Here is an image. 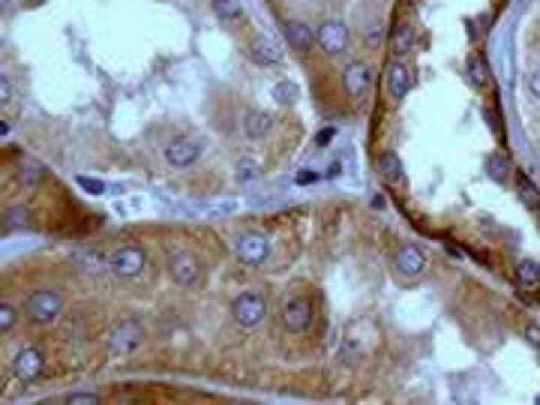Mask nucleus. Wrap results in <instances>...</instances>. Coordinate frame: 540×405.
Masks as SVG:
<instances>
[{"instance_id":"obj_1","label":"nucleus","mask_w":540,"mask_h":405,"mask_svg":"<svg viewBox=\"0 0 540 405\" xmlns=\"http://www.w3.org/2000/svg\"><path fill=\"white\" fill-rule=\"evenodd\" d=\"M264 315H267V303L258 291H240V295L231 300V319L246 330L258 328V324L264 321Z\"/></svg>"},{"instance_id":"obj_2","label":"nucleus","mask_w":540,"mask_h":405,"mask_svg":"<svg viewBox=\"0 0 540 405\" xmlns=\"http://www.w3.org/2000/svg\"><path fill=\"white\" fill-rule=\"evenodd\" d=\"M60 307H63L60 295H58V291H49V288L33 291V295L25 300L27 319H30V321H37V324H51V321L60 315Z\"/></svg>"},{"instance_id":"obj_3","label":"nucleus","mask_w":540,"mask_h":405,"mask_svg":"<svg viewBox=\"0 0 540 405\" xmlns=\"http://www.w3.org/2000/svg\"><path fill=\"white\" fill-rule=\"evenodd\" d=\"M141 342H144V330H141L139 321H120V324H115V330L108 333V348H111V354H117V357L132 354Z\"/></svg>"},{"instance_id":"obj_4","label":"nucleus","mask_w":540,"mask_h":405,"mask_svg":"<svg viewBox=\"0 0 540 405\" xmlns=\"http://www.w3.org/2000/svg\"><path fill=\"white\" fill-rule=\"evenodd\" d=\"M108 267H111V274H117L123 279L139 276L144 270V250L141 246H120V250L108 255Z\"/></svg>"},{"instance_id":"obj_5","label":"nucleus","mask_w":540,"mask_h":405,"mask_svg":"<svg viewBox=\"0 0 540 405\" xmlns=\"http://www.w3.org/2000/svg\"><path fill=\"white\" fill-rule=\"evenodd\" d=\"M315 42H319L328 54H342L348 49V27H345V21L328 18L319 30H315Z\"/></svg>"},{"instance_id":"obj_6","label":"nucleus","mask_w":540,"mask_h":405,"mask_svg":"<svg viewBox=\"0 0 540 405\" xmlns=\"http://www.w3.org/2000/svg\"><path fill=\"white\" fill-rule=\"evenodd\" d=\"M267 255H270V240H267V234H262V231H250V234H243V238L238 240V258H240L243 264L258 267V264H264V262H267Z\"/></svg>"},{"instance_id":"obj_7","label":"nucleus","mask_w":540,"mask_h":405,"mask_svg":"<svg viewBox=\"0 0 540 405\" xmlns=\"http://www.w3.org/2000/svg\"><path fill=\"white\" fill-rule=\"evenodd\" d=\"M283 324H285V330H291V333L309 330V324H312V307H309V300L300 297V295L288 297L285 307H283Z\"/></svg>"},{"instance_id":"obj_8","label":"nucleus","mask_w":540,"mask_h":405,"mask_svg":"<svg viewBox=\"0 0 540 405\" xmlns=\"http://www.w3.org/2000/svg\"><path fill=\"white\" fill-rule=\"evenodd\" d=\"M201 156V141L195 139H174L165 144V162L172 168H189Z\"/></svg>"},{"instance_id":"obj_9","label":"nucleus","mask_w":540,"mask_h":405,"mask_svg":"<svg viewBox=\"0 0 540 405\" xmlns=\"http://www.w3.org/2000/svg\"><path fill=\"white\" fill-rule=\"evenodd\" d=\"M393 264H397V270L402 276H420L426 264H430V258H426V252L420 250V246H414V243H405L397 250V255H393Z\"/></svg>"},{"instance_id":"obj_10","label":"nucleus","mask_w":540,"mask_h":405,"mask_svg":"<svg viewBox=\"0 0 540 405\" xmlns=\"http://www.w3.org/2000/svg\"><path fill=\"white\" fill-rule=\"evenodd\" d=\"M385 84H387V96L393 99V103H399V99L409 96L414 78H411L409 66H405L402 60H393V63L387 66V72H385Z\"/></svg>"},{"instance_id":"obj_11","label":"nucleus","mask_w":540,"mask_h":405,"mask_svg":"<svg viewBox=\"0 0 540 405\" xmlns=\"http://www.w3.org/2000/svg\"><path fill=\"white\" fill-rule=\"evenodd\" d=\"M342 82H345V90H348V96H354L360 99L369 90V84H373V70L364 63V60H352L342 70Z\"/></svg>"},{"instance_id":"obj_12","label":"nucleus","mask_w":540,"mask_h":405,"mask_svg":"<svg viewBox=\"0 0 540 405\" xmlns=\"http://www.w3.org/2000/svg\"><path fill=\"white\" fill-rule=\"evenodd\" d=\"M13 369H15V375L21 381H33V378L42 375L45 357H42L39 348H21V352L15 354V360H13Z\"/></svg>"},{"instance_id":"obj_13","label":"nucleus","mask_w":540,"mask_h":405,"mask_svg":"<svg viewBox=\"0 0 540 405\" xmlns=\"http://www.w3.org/2000/svg\"><path fill=\"white\" fill-rule=\"evenodd\" d=\"M168 270H172V276H174V283L177 285H195L198 283V276H201V267L193 255H186V252H177L172 255V262H168Z\"/></svg>"},{"instance_id":"obj_14","label":"nucleus","mask_w":540,"mask_h":405,"mask_svg":"<svg viewBox=\"0 0 540 405\" xmlns=\"http://www.w3.org/2000/svg\"><path fill=\"white\" fill-rule=\"evenodd\" d=\"M283 33H285L291 49H297V51H309L312 42H315V33L309 30V25H303V21H297V18H288L283 25Z\"/></svg>"},{"instance_id":"obj_15","label":"nucleus","mask_w":540,"mask_h":405,"mask_svg":"<svg viewBox=\"0 0 540 405\" xmlns=\"http://www.w3.org/2000/svg\"><path fill=\"white\" fill-rule=\"evenodd\" d=\"M274 129V115H267V111H246L243 115V135L246 139H264V135Z\"/></svg>"},{"instance_id":"obj_16","label":"nucleus","mask_w":540,"mask_h":405,"mask_svg":"<svg viewBox=\"0 0 540 405\" xmlns=\"http://www.w3.org/2000/svg\"><path fill=\"white\" fill-rule=\"evenodd\" d=\"M375 168H378V174L387 180V184H405V172H402V160L397 156V150H385V153H378V160H375Z\"/></svg>"},{"instance_id":"obj_17","label":"nucleus","mask_w":540,"mask_h":405,"mask_svg":"<svg viewBox=\"0 0 540 405\" xmlns=\"http://www.w3.org/2000/svg\"><path fill=\"white\" fill-rule=\"evenodd\" d=\"M250 58H252L258 66H274V63H279V58H283V49H279L274 39L258 37V39H252V45H250Z\"/></svg>"},{"instance_id":"obj_18","label":"nucleus","mask_w":540,"mask_h":405,"mask_svg":"<svg viewBox=\"0 0 540 405\" xmlns=\"http://www.w3.org/2000/svg\"><path fill=\"white\" fill-rule=\"evenodd\" d=\"M465 75H468V84L477 87V90L489 84V63L483 60V54H477V51L468 54L465 58Z\"/></svg>"},{"instance_id":"obj_19","label":"nucleus","mask_w":540,"mask_h":405,"mask_svg":"<svg viewBox=\"0 0 540 405\" xmlns=\"http://www.w3.org/2000/svg\"><path fill=\"white\" fill-rule=\"evenodd\" d=\"M414 42H418V30H414V25H397V30L390 33V49L397 58H402V54H409L414 49Z\"/></svg>"},{"instance_id":"obj_20","label":"nucleus","mask_w":540,"mask_h":405,"mask_svg":"<svg viewBox=\"0 0 540 405\" xmlns=\"http://www.w3.org/2000/svg\"><path fill=\"white\" fill-rule=\"evenodd\" d=\"M516 279H520V285H525V288L540 285V262H534V258H522V262L516 264Z\"/></svg>"},{"instance_id":"obj_21","label":"nucleus","mask_w":540,"mask_h":405,"mask_svg":"<svg viewBox=\"0 0 540 405\" xmlns=\"http://www.w3.org/2000/svg\"><path fill=\"white\" fill-rule=\"evenodd\" d=\"M487 174L495 180V184H508L510 177V160L504 153H492L489 162H487Z\"/></svg>"},{"instance_id":"obj_22","label":"nucleus","mask_w":540,"mask_h":405,"mask_svg":"<svg viewBox=\"0 0 540 405\" xmlns=\"http://www.w3.org/2000/svg\"><path fill=\"white\" fill-rule=\"evenodd\" d=\"M270 94H274V99H276L279 105H295L297 96H300V87H297L295 82H276Z\"/></svg>"},{"instance_id":"obj_23","label":"nucleus","mask_w":540,"mask_h":405,"mask_svg":"<svg viewBox=\"0 0 540 405\" xmlns=\"http://www.w3.org/2000/svg\"><path fill=\"white\" fill-rule=\"evenodd\" d=\"M30 229V217L25 207H13L4 213V231H25Z\"/></svg>"},{"instance_id":"obj_24","label":"nucleus","mask_w":540,"mask_h":405,"mask_svg":"<svg viewBox=\"0 0 540 405\" xmlns=\"http://www.w3.org/2000/svg\"><path fill=\"white\" fill-rule=\"evenodd\" d=\"M516 186H520V198L525 201L528 207H540V193H537V186H534L525 174L516 177Z\"/></svg>"},{"instance_id":"obj_25","label":"nucleus","mask_w":540,"mask_h":405,"mask_svg":"<svg viewBox=\"0 0 540 405\" xmlns=\"http://www.w3.org/2000/svg\"><path fill=\"white\" fill-rule=\"evenodd\" d=\"M18 174H21V180H25V184H37V180H42L45 168H42V162H33V160H21V168H18Z\"/></svg>"},{"instance_id":"obj_26","label":"nucleus","mask_w":540,"mask_h":405,"mask_svg":"<svg viewBox=\"0 0 540 405\" xmlns=\"http://www.w3.org/2000/svg\"><path fill=\"white\" fill-rule=\"evenodd\" d=\"M364 42L369 49H378V45L385 42V25H381V21H369L364 27Z\"/></svg>"},{"instance_id":"obj_27","label":"nucleus","mask_w":540,"mask_h":405,"mask_svg":"<svg viewBox=\"0 0 540 405\" xmlns=\"http://www.w3.org/2000/svg\"><path fill=\"white\" fill-rule=\"evenodd\" d=\"M213 13H217V18L222 21H231V18H238V4L234 0H213Z\"/></svg>"},{"instance_id":"obj_28","label":"nucleus","mask_w":540,"mask_h":405,"mask_svg":"<svg viewBox=\"0 0 540 405\" xmlns=\"http://www.w3.org/2000/svg\"><path fill=\"white\" fill-rule=\"evenodd\" d=\"M13 324H15V307L13 303H0V330L9 333Z\"/></svg>"},{"instance_id":"obj_29","label":"nucleus","mask_w":540,"mask_h":405,"mask_svg":"<svg viewBox=\"0 0 540 405\" xmlns=\"http://www.w3.org/2000/svg\"><path fill=\"white\" fill-rule=\"evenodd\" d=\"M252 177H258V165L252 160H240L238 162V180L240 184H250Z\"/></svg>"},{"instance_id":"obj_30","label":"nucleus","mask_w":540,"mask_h":405,"mask_svg":"<svg viewBox=\"0 0 540 405\" xmlns=\"http://www.w3.org/2000/svg\"><path fill=\"white\" fill-rule=\"evenodd\" d=\"M78 186L87 189L90 195H103V193H105V184H103V180H96V177H84V174H78Z\"/></svg>"},{"instance_id":"obj_31","label":"nucleus","mask_w":540,"mask_h":405,"mask_svg":"<svg viewBox=\"0 0 540 405\" xmlns=\"http://www.w3.org/2000/svg\"><path fill=\"white\" fill-rule=\"evenodd\" d=\"M66 402L70 405H96L99 397L96 393H72V397H66Z\"/></svg>"},{"instance_id":"obj_32","label":"nucleus","mask_w":540,"mask_h":405,"mask_svg":"<svg viewBox=\"0 0 540 405\" xmlns=\"http://www.w3.org/2000/svg\"><path fill=\"white\" fill-rule=\"evenodd\" d=\"M528 90H532V96L540 99V66H537L532 75H528Z\"/></svg>"},{"instance_id":"obj_33","label":"nucleus","mask_w":540,"mask_h":405,"mask_svg":"<svg viewBox=\"0 0 540 405\" xmlns=\"http://www.w3.org/2000/svg\"><path fill=\"white\" fill-rule=\"evenodd\" d=\"M333 135H336V129L330 127V129H321L319 135H315V144H319V148H324V144H328L330 139H333Z\"/></svg>"},{"instance_id":"obj_34","label":"nucleus","mask_w":540,"mask_h":405,"mask_svg":"<svg viewBox=\"0 0 540 405\" xmlns=\"http://www.w3.org/2000/svg\"><path fill=\"white\" fill-rule=\"evenodd\" d=\"M525 336H528V342H532V345H540V328H537V324H532V328L525 330Z\"/></svg>"},{"instance_id":"obj_35","label":"nucleus","mask_w":540,"mask_h":405,"mask_svg":"<svg viewBox=\"0 0 540 405\" xmlns=\"http://www.w3.org/2000/svg\"><path fill=\"white\" fill-rule=\"evenodd\" d=\"M297 184H312V180H319V174H312V172H297Z\"/></svg>"},{"instance_id":"obj_36","label":"nucleus","mask_w":540,"mask_h":405,"mask_svg":"<svg viewBox=\"0 0 540 405\" xmlns=\"http://www.w3.org/2000/svg\"><path fill=\"white\" fill-rule=\"evenodd\" d=\"M0 94H4V96H0V103H4V105H9V99H13V96H9V82H6V78H4V82H0Z\"/></svg>"},{"instance_id":"obj_37","label":"nucleus","mask_w":540,"mask_h":405,"mask_svg":"<svg viewBox=\"0 0 540 405\" xmlns=\"http://www.w3.org/2000/svg\"><path fill=\"white\" fill-rule=\"evenodd\" d=\"M534 402H537V405H540V393H537V399H534Z\"/></svg>"},{"instance_id":"obj_38","label":"nucleus","mask_w":540,"mask_h":405,"mask_svg":"<svg viewBox=\"0 0 540 405\" xmlns=\"http://www.w3.org/2000/svg\"><path fill=\"white\" fill-rule=\"evenodd\" d=\"M4 4H9V0H4Z\"/></svg>"}]
</instances>
